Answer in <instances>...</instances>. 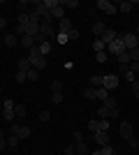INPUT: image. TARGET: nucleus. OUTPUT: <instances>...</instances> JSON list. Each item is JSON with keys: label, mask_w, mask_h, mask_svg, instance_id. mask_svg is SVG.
<instances>
[{"label": "nucleus", "mask_w": 139, "mask_h": 155, "mask_svg": "<svg viewBox=\"0 0 139 155\" xmlns=\"http://www.w3.org/2000/svg\"><path fill=\"white\" fill-rule=\"evenodd\" d=\"M0 139H2V130H0Z\"/></svg>", "instance_id": "53"}, {"label": "nucleus", "mask_w": 139, "mask_h": 155, "mask_svg": "<svg viewBox=\"0 0 139 155\" xmlns=\"http://www.w3.org/2000/svg\"><path fill=\"white\" fill-rule=\"evenodd\" d=\"M16 81H19V84H23V81H28V79H26V72H16Z\"/></svg>", "instance_id": "43"}, {"label": "nucleus", "mask_w": 139, "mask_h": 155, "mask_svg": "<svg viewBox=\"0 0 139 155\" xmlns=\"http://www.w3.org/2000/svg\"><path fill=\"white\" fill-rule=\"evenodd\" d=\"M134 97H137V100H139V91H134Z\"/></svg>", "instance_id": "51"}, {"label": "nucleus", "mask_w": 139, "mask_h": 155, "mask_svg": "<svg viewBox=\"0 0 139 155\" xmlns=\"http://www.w3.org/2000/svg\"><path fill=\"white\" fill-rule=\"evenodd\" d=\"M93 155H116V150H114V148H111V143H109V146H102L100 150H95Z\"/></svg>", "instance_id": "18"}, {"label": "nucleus", "mask_w": 139, "mask_h": 155, "mask_svg": "<svg viewBox=\"0 0 139 155\" xmlns=\"http://www.w3.org/2000/svg\"><path fill=\"white\" fill-rule=\"evenodd\" d=\"M95 141H98V146L102 148V146H109V137H107V132H95Z\"/></svg>", "instance_id": "13"}, {"label": "nucleus", "mask_w": 139, "mask_h": 155, "mask_svg": "<svg viewBox=\"0 0 139 155\" xmlns=\"http://www.w3.org/2000/svg\"><path fill=\"white\" fill-rule=\"evenodd\" d=\"M49 51H51V39H46L44 44H40V53H42V56H46Z\"/></svg>", "instance_id": "27"}, {"label": "nucleus", "mask_w": 139, "mask_h": 155, "mask_svg": "<svg viewBox=\"0 0 139 155\" xmlns=\"http://www.w3.org/2000/svg\"><path fill=\"white\" fill-rule=\"evenodd\" d=\"M118 130H121V137H123V139H130V137H134L132 123H127V120H123V123L118 125Z\"/></svg>", "instance_id": "7"}, {"label": "nucleus", "mask_w": 139, "mask_h": 155, "mask_svg": "<svg viewBox=\"0 0 139 155\" xmlns=\"http://www.w3.org/2000/svg\"><path fill=\"white\" fill-rule=\"evenodd\" d=\"M98 116L102 118V120H109V109H107V107H100V109H98Z\"/></svg>", "instance_id": "30"}, {"label": "nucleus", "mask_w": 139, "mask_h": 155, "mask_svg": "<svg viewBox=\"0 0 139 155\" xmlns=\"http://www.w3.org/2000/svg\"><path fill=\"white\" fill-rule=\"evenodd\" d=\"M127 70H130V72L134 74V77H137V74H139V63H134V60H132V63L127 65Z\"/></svg>", "instance_id": "38"}, {"label": "nucleus", "mask_w": 139, "mask_h": 155, "mask_svg": "<svg viewBox=\"0 0 139 155\" xmlns=\"http://www.w3.org/2000/svg\"><path fill=\"white\" fill-rule=\"evenodd\" d=\"M2 118L7 123H14V102L12 100H5V104H2Z\"/></svg>", "instance_id": "3"}, {"label": "nucleus", "mask_w": 139, "mask_h": 155, "mask_svg": "<svg viewBox=\"0 0 139 155\" xmlns=\"http://www.w3.org/2000/svg\"><path fill=\"white\" fill-rule=\"evenodd\" d=\"M51 102L53 104H60V102H63V93H53V95H51Z\"/></svg>", "instance_id": "40"}, {"label": "nucleus", "mask_w": 139, "mask_h": 155, "mask_svg": "<svg viewBox=\"0 0 139 155\" xmlns=\"http://www.w3.org/2000/svg\"><path fill=\"white\" fill-rule=\"evenodd\" d=\"M16 67H19V72H28L30 67H33V65H30V58H21Z\"/></svg>", "instance_id": "17"}, {"label": "nucleus", "mask_w": 139, "mask_h": 155, "mask_svg": "<svg viewBox=\"0 0 139 155\" xmlns=\"http://www.w3.org/2000/svg\"><path fill=\"white\" fill-rule=\"evenodd\" d=\"M51 16L56 21H63L65 19V7H63V2H60V0H56V5L51 7Z\"/></svg>", "instance_id": "6"}, {"label": "nucleus", "mask_w": 139, "mask_h": 155, "mask_svg": "<svg viewBox=\"0 0 139 155\" xmlns=\"http://www.w3.org/2000/svg\"><path fill=\"white\" fill-rule=\"evenodd\" d=\"M137 84H139V81H137Z\"/></svg>", "instance_id": "55"}, {"label": "nucleus", "mask_w": 139, "mask_h": 155, "mask_svg": "<svg viewBox=\"0 0 139 155\" xmlns=\"http://www.w3.org/2000/svg\"><path fill=\"white\" fill-rule=\"evenodd\" d=\"M93 51H95V53H98V51H107V44H104V42H102V39H95V42H93Z\"/></svg>", "instance_id": "19"}, {"label": "nucleus", "mask_w": 139, "mask_h": 155, "mask_svg": "<svg viewBox=\"0 0 139 155\" xmlns=\"http://www.w3.org/2000/svg\"><path fill=\"white\" fill-rule=\"evenodd\" d=\"M134 35H137V37H139V26H137V32H134Z\"/></svg>", "instance_id": "52"}, {"label": "nucleus", "mask_w": 139, "mask_h": 155, "mask_svg": "<svg viewBox=\"0 0 139 155\" xmlns=\"http://www.w3.org/2000/svg\"><path fill=\"white\" fill-rule=\"evenodd\" d=\"M98 9H102V12H107V14H116V12H118V7L111 5L109 0H100V2H98Z\"/></svg>", "instance_id": "9"}, {"label": "nucleus", "mask_w": 139, "mask_h": 155, "mask_svg": "<svg viewBox=\"0 0 139 155\" xmlns=\"http://www.w3.org/2000/svg\"><path fill=\"white\" fill-rule=\"evenodd\" d=\"M26 35H30V37L40 35V23H28L26 26Z\"/></svg>", "instance_id": "16"}, {"label": "nucleus", "mask_w": 139, "mask_h": 155, "mask_svg": "<svg viewBox=\"0 0 139 155\" xmlns=\"http://www.w3.org/2000/svg\"><path fill=\"white\" fill-rule=\"evenodd\" d=\"M0 95H2V86H0Z\"/></svg>", "instance_id": "54"}, {"label": "nucleus", "mask_w": 139, "mask_h": 155, "mask_svg": "<svg viewBox=\"0 0 139 155\" xmlns=\"http://www.w3.org/2000/svg\"><path fill=\"white\" fill-rule=\"evenodd\" d=\"M127 53H130V60L139 63V46H137V49H132V51H127Z\"/></svg>", "instance_id": "39"}, {"label": "nucleus", "mask_w": 139, "mask_h": 155, "mask_svg": "<svg viewBox=\"0 0 139 155\" xmlns=\"http://www.w3.org/2000/svg\"><path fill=\"white\" fill-rule=\"evenodd\" d=\"M21 44L26 46V49H33L35 42H33V37H30V35H23V37H21Z\"/></svg>", "instance_id": "23"}, {"label": "nucleus", "mask_w": 139, "mask_h": 155, "mask_svg": "<svg viewBox=\"0 0 139 155\" xmlns=\"http://www.w3.org/2000/svg\"><path fill=\"white\" fill-rule=\"evenodd\" d=\"M5 146H7V141H5V139H0V150L5 148Z\"/></svg>", "instance_id": "50"}, {"label": "nucleus", "mask_w": 139, "mask_h": 155, "mask_svg": "<svg viewBox=\"0 0 139 155\" xmlns=\"http://www.w3.org/2000/svg\"><path fill=\"white\" fill-rule=\"evenodd\" d=\"M86 100H98V93H95V88H91V86L86 88Z\"/></svg>", "instance_id": "35"}, {"label": "nucleus", "mask_w": 139, "mask_h": 155, "mask_svg": "<svg viewBox=\"0 0 139 155\" xmlns=\"http://www.w3.org/2000/svg\"><path fill=\"white\" fill-rule=\"evenodd\" d=\"M98 100H107V97H109V91H107V88H98Z\"/></svg>", "instance_id": "36"}, {"label": "nucleus", "mask_w": 139, "mask_h": 155, "mask_svg": "<svg viewBox=\"0 0 139 155\" xmlns=\"http://www.w3.org/2000/svg\"><path fill=\"white\" fill-rule=\"evenodd\" d=\"M56 39H58V44H67V42H70L67 35H56Z\"/></svg>", "instance_id": "44"}, {"label": "nucleus", "mask_w": 139, "mask_h": 155, "mask_svg": "<svg viewBox=\"0 0 139 155\" xmlns=\"http://www.w3.org/2000/svg\"><path fill=\"white\" fill-rule=\"evenodd\" d=\"M116 60H118V67H127V65L132 63V60H130V53H127V51L118 53V56H116Z\"/></svg>", "instance_id": "14"}, {"label": "nucleus", "mask_w": 139, "mask_h": 155, "mask_svg": "<svg viewBox=\"0 0 139 155\" xmlns=\"http://www.w3.org/2000/svg\"><path fill=\"white\" fill-rule=\"evenodd\" d=\"M12 134H16V137H19V139H28V137L33 134V132H30V127H26V125L12 123Z\"/></svg>", "instance_id": "4"}, {"label": "nucleus", "mask_w": 139, "mask_h": 155, "mask_svg": "<svg viewBox=\"0 0 139 155\" xmlns=\"http://www.w3.org/2000/svg\"><path fill=\"white\" fill-rule=\"evenodd\" d=\"M81 37V32L77 30V28H72V30H70V35H67V39H79Z\"/></svg>", "instance_id": "41"}, {"label": "nucleus", "mask_w": 139, "mask_h": 155, "mask_svg": "<svg viewBox=\"0 0 139 155\" xmlns=\"http://www.w3.org/2000/svg\"><path fill=\"white\" fill-rule=\"evenodd\" d=\"M123 51H125V46H123V39L121 37H116L111 44H107V53H111V56H118Z\"/></svg>", "instance_id": "2"}, {"label": "nucleus", "mask_w": 139, "mask_h": 155, "mask_svg": "<svg viewBox=\"0 0 139 155\" xmlns=\"http://www.w3.org/2000/svg\"><path fill=\"white\" fill-rule=\"evenodd\" d=\"M88 130H91L93 134H95V132H100V120H98V118H93V120H88Z\"/></svg>", "instance_id": "24"}, {"label": "nucleus", "mask_w": 139, "mask_h": 155, "mask_svg": "<svg viewBox=\"0 0 139 155\" xmlns=\"http://www.w3.org/2000/svg\"><path fill=\"white\" fill-rule=\"evenodd\" d=\"M63 7H70V9H77V7H79V0H65V2H63Z\"/></svg>", "instance_id": "37"}, {"label": "nucleus", "mask_w": 139, "mask_h": 155, "mask_svg": "<svg viewBox=\"0 0 139 155\" xmlns=\"http://www.w3.org/2000/svg\"><path fill=\"white\" fill-rule=\"evenodd\" d=\"M118 37L123 39L125 51H132V49H137V46H139V37L134 35V32H123V35H118Z\"/></svg>", "instance_id": "1"}, {"label": "nucleus", "mask_w": 139, "mask_h": 155, "mask_svg": "<svg viewBox=\"0 0 139 155\" xmlns=\"http://www.w3.org/2000/svg\"><path fill=\"white\" fill-rule=\"evenodd\" d=\"M107 58H109V53H107V51H98V53H95V60H98V63H107Z\"/></svg>", "instance_id": "32"}, {"label": "nucleus", "mask_w": 139, "mask_h": 155, "mask_svg": "<svg viewBox=\"0 0 139 155\" xmlns=\"http://www.w3.org/2000/svg\"><path fill=\"white\" fill-rule=\"evenodd\" d=\"M104 30H107V26L102 23V21H95V23H93V32H95L98 37H102V35H104Z\"/></svg>", "instance_id": "15"}, {"label": "nucleus", "mask_w": 139, "mask_h": 155, "mask_svg": "<svg viewBox=\"0 0 139 155\" xmlns=\"http://www.w3.org/2000/svg\"><path fill=\"white\" fill-rule=\"evenodd\" d=\"M51 91H53V93H60V91H63V81H58V79H56V81H51Z\"/></svg>", "instance_id": "34"}, {"label": "nucleus", "mask_w": 139, "mask_h": 155, "mask_svg": "<svg viewBox=\"0 0 139 155\" xmlns=\"http://www.w3.org/2000/svg\"><path fill=\"white\" fill-rule=\"evenodd\" d=\"M30 65H33V70L40 72V70L46 67V58H44V56H35V58H30Z\"/></svg>", "instance_id": "10"}, {"label": "nucleus", "mask_w": 139, "mask_h": 155, "mask_svg": "<svg viewBox=\"0 0 139 155\" xmlns=\"http://www.w3.org/2000/svg\"><path fill=\"white\" fill-rule=\"evenodd\" d=\"M91 88H95V91H98V88H102V77H100V74L91 77Z\"/></svg>", "instance_id": "21"}, {"label": "nucleus", "mask_w": 139, "mask_h": 155, "mask_svg": "<svg viewBox=\"0 0 139 155\" xmlns=\"http://www.w3.org/2000/svg\"><path fill=\"white\" fill-rule=\"evenodd\" d=\"M37 77H40V72H37V70H33V67H30V70L26 72V79H28V81H37Z\"/></svg>", "instance_id": "25"}, {"label": "nucleus", "mask_w": 139, "mask_h": 155, "mask_svg": "<svg viewBox=\"0 0 139 155\" xmlns=\"http://www.w3.org/2000/svg\"><path fill=\"white\" fill-rule=\"evenodd\" d=\"M81 139H84V137H81V132H74V134H72V141H74V143H79Z\"/></svg>", "instance_id": "47"}, {"label": "nucleus", "mask_w": 139, "mask_h": 155, "mask_svg": "<svg viewBox=\"0 0 139 155\" xmlns=\"http://www.w3.org/2000/svg\"><path fill=\"white\" fill-rule=\"evenodd\" d=\"M70 30H72V21H70V19L58 21V28H56V32H58V35H70Z\"/></svg>", "instance_id": "8"}, {"label": "nucleus", "mask_w": 139, "mask_h": 155, "mask_svg": "<svg viewBox=\"0 0 139 155\" xmlns=\"http://www.w3.org/2000/svg\"><path fill=\"white\" fill-rule=\"evenodd\" d=\"M19 141H21V139H19V137H16V134L7 137V146H12V148H16V146H19Z\"/></svg>", "instance_id": "29"}, {"label": "nucleus", "mask_w": 139, "mask_h": 155, "mask_svg": "<svg viewBox=\"0 0 139 155\" xmlns=\"http://www.w3.org/2000/svg\"><path fill=\"white\" fill-rule=\"evenodd\" d=\"M28 19H30V23H40V21H42V14H40V12H35V9H33V12L28 14Z\"/></svg>", "instance_id": "26"}, {"label": "nucleus", "mask_w": 139, "mask_h": 155, "mask_svg": "<svg viewBox=\"0 0 139 155\" xmlns=\"http://www.w3.org/2000/svg\"><path fill=\"white\" fill-rule=\"evenodd\" d=\"M116 86H118V77H116V74H104V77H102V88L114 91Z\"/></svg>", "instance_id": "5"}, {"label": "nucleus", "mask_w": 139, "mask_h": 155, "mask_svg": "<svg viewBox=\"0 0 139 155\" xmlns=\"http://www.w3.org/2000/svg\"><path fill=\"white\" fill-rule=\"evenodd\" d=\"M7 26V19H5V16H0V28H5Z\"/></svg>", "instance_id": "49"}, {"label": "nucleus", "mask_w": 139, "mask_h": 155, "mask_svg": "<svg viewBox=\"0 0 139 155\" xmlns=\"http://www.w3.org/2000/svg\"><path fill=\"white\" fill-rule=\"evenodd\" d=\"M5 46H7V49H16V46H19V37H16L14 32L5 35Z\"/></svg>", "instance_id": "12"}, {"label": "nucleus", "mask_w": 139, "mask_h": 155, "mask_svg": "<svg viewBox=\"0 0 139 155\" xmlns=\"http://www.w3.org/2000/svg\"><path fill=\"white\" fill-rule=\"evenodd\" d=\"M28 23H30V19H28V14H26V12H21V14H19V26H23V28H26Z\"/></svg>", "instance_id": "31"}, {"label": "nucleus", "mask_w": 139, "mask_h": 155, "mask_svg": "<svg viewBox=\"0 0 139 155\" xmlns=\"http://www.w3.org/2000/svg\"><path fill=\"white\" fill-rule=\"evenodd\" d=\"M74 153H79V155H86V153H88V146H86L84 141L74 143Z\"/></svg>", "instance_id": "20"}, {"label": "nucleus", "mask_w": 139, "mask_h": 155, "mask_svg": "<svg viewBox=\"0 0 139 155\" xmlns=\"http://www.w3.org/2000/svg\"><path fill=\"white\" fill-rule=\"evenodd\" d=\"M116 37H118V32H116V30H111V28H107V30H104V35H102L100 39H102L104 44H111V42H114Z\"/></svg>", "instance_id": "11"}, {"label": "nucleus", "mask_w": 139, "mask_h": 155, "mask_svg": "<svg viewBox=\"0 0 139 155\" xmlns=\"http://www.w3.org/2000/svg\"><path fill=\"white\" fill-rule=\"evenodd\" d=\"M49 118H51V114H49V111H42V114H40V120H42V123H46Z\"/></svg>", "instance_id": "45"}, {"label": "nucleus", "mask_w": 139, "mask_h": 155, "mask_svg": "<svg viewBox=\"0 0 139 155\" xmlns=\"http://www.w3.org/2000/svg\"><path fill=\"white\" fill-rule=\"evenodd\" d=\"M26 104H16V107H14V114H16V116H26Z\"/></svg>", "instance_id": "33"}, {"label": "nucleus", "mask_w": 139, "mask_h": 155, "mask_svg": "<svg viewBox=\"0 0 139 155\" xmlns=\"http://www.w3.org/2000/svg\"><path fill=\"white\" fill-rule=\"evenodd\" d=\"M118 116H121L118 109H109V118H118Z\"/></svg>", "instance_id": "48"}, {"label": "nucleus", "mask_w": 139, "mask_h": 155, "mask_svg": "<svg viewBox=\"0 0 139 155\" xmlns=\"http://www.w3.org/2000/svg\"><path fill=\"white\" fill-rule=\"evenodd\" d=\"M127 143H130V146H132V148H137V146H139V141H137V137H130V139H127Z\"/></svg>", "instance_id": "46"}, {"label": "nucleus", "mask_w": 139, "mask_h": 155, "mask_svg": "<svg viewBox=\"0 0 139 155\" xmlns=\"http://www.w3.org/2000/svg\"><path fill=\"white\" fill-rule=\"evenodd\" d=\"M104 107H107V109H118V102H116L114 97H107V100H104Z\"/></svg>", "instance_id": "28"}, {"label": "nucleus", "mask_w": 139, "mask_h": 155, "mask_svg": "<svg viewBox=\"0 0 139 155\" xmlns=\"http://www.w3.org/2000/svg\"><path fill=\"white\" fill-rule=\"evenodd\" d=\"M100 132H109V120H100Z\"/></svg>", "instance_id": "42"}, {"label": "nucleus", "mask_w": 139, "mask_h": 155, "mask_svg": "<svg viewBox=\"0 0 139 155\" xmlns=\"http://www.w3.org/2000/svg\"><path fill=\"white\" fill-rule=\"evenodd\" d=\"M132 2H125V0H123V2H121L118 5V12H123V14H127V12H132Z\"/></svg>", "instance_id": "22"}]
</instances>
